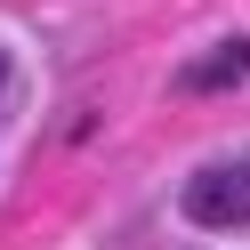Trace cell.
<instances>
[{
	"label": "cell",
	"mask_w": 250,
	"mask_h": 250,
	"mask_svg": "<svg viewBox=\"0 0 250 250\" xmlns=\"http://www.w3.org/2000/svg\"><path fill=\"white\" fill-rule=\"evenodd\" d=\"M186 218H194V226H250V162L202 169V178L186 186Z\"/></svg>",
	"instance_id": "cell-1"
},
{
	"label": "cell",
	"mask_w": 250,
	"mask_h": 250,
	"mask_svg": "<svg viewBox=\"0 0 250 250\" xmlns=\"http://www.w3.org/2000/svg\"><path fill=\"white\" fill-rule=\"evenodd\" d=\"M250 73V41H226V57H202V65H186V89H234Z\"/></svg>",
	"instance_id": "cell-2"
}]
</instances>
